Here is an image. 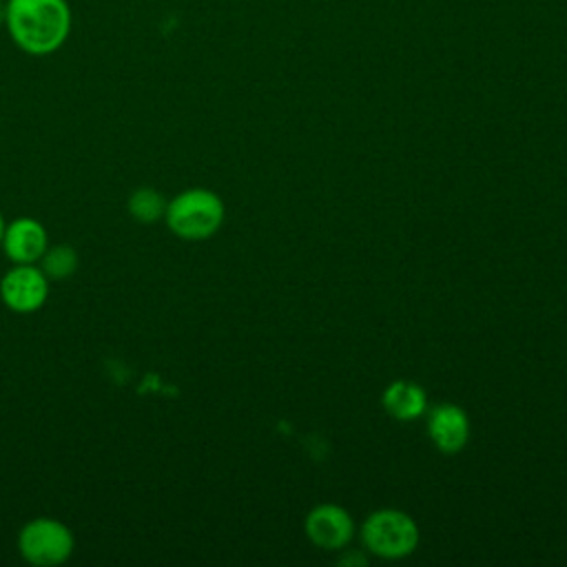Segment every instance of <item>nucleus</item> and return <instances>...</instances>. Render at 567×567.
Listing matches in <instances>:
<instances>
[{"label": "nucleus", "mask_w": 567, "mask_h": 567, "mask_svg": "<svg viewBox=\"0 0 567 567\" xmlns=\"http://www.w3.org/2000/svg\"><path fill=\"white\" fill-rule=\"evenodd\" d=\"M4 24L20 51L42 58L69 40L73 13L66 0H7Z\"/></svg>", "instance_id": "nucleus-1"}, {"label": "nucleus", "mask_w": 567, "mask_h": 567, "mask_svg": "<svg viewBox=\"0 0 567 567\" xmlns=\"http://www.w3.org/2000/svg\"><path fill=\"white\" fill-rule=\"evenodd\" d=\"M164 219L171 233L182 239H208L224 221V202L208 188H188L166 202Z\"/></svg>", "instance_id": "nucleus-2"}, {"label": "nucleus", "mask_w": 567, "mask_h": 567, "mask_svg": "<svg viewBox=\"0 0 567 567\" xmlns=\"http://www.w3.org/2000/svg\"><path fill=\"white\" fill-rule=\"evenodd\" d=\"M361 540L374 556L405 558L419 545V527L401 509H377L363 520Z\"/></svg>", "instance_id": "nucleus-3"}, {"label": "nucleus", "mask_w": 567, "mask_h": 567, "mask_svg": "<svg viewBox=\"0 0 567 567\" xmlns=\"http://www.w3.org/2000/svg\"><path fill=\"white\" fill-rule=\"evenodd\" d=\"M73 532L62 520L49 516L29 520L18 534L20 556L35 567L62 565L73 554Z\"/></svg>", "instance_id": "nucleus-4"}, {"label": "nucleus", "mask_w": 567, "mask_h": 567, "mask_svg": "<svg viewBox=\"0 0 567 567\" xmlns=\"http://www.w3.org/2000/svg\"><path fill=\"white\" fill-rule=\"evenodd\" d=\"M49 297V277L33 264H16L0 279L2 303L20 315L35 312Z\"/></svg>", "instance_id": "nucleus-5"}, {"label": "nucleus", "mask_w": 567, "mask_h": 567, "mask_svg": "<svg viewBox=\"0 0 567 567\" xmlns=\"http://www.w3.org/2000/svg\"><path fill=\"white\" fill-rule=\"evenodd\" d=\"M306 536L321 549H341L350 543L354 525L350 514L332 503L317 505L308 512L303 523Z\"/></svg>", "instance_id": "nucleus-6"}, {"label": "nucleus", "mask_w": 567, "mask_h": 567, "mask_svg": "<svg viewBox=\"0 0 567 567\" xmlns=\"http://www.w3.org/2000/svg\"><path fill=\"white\" fill-rule=\"evenodd\" d=\"M49 237L44 226L33 217H18L4 228L2 248L13 264H35L44 255Z\"/></svg>", "instance_id": "nucleus-7"}, {"label": "nucleus", "mask_w": 567, "mask_h": 567, "mask_svg": "<svg viewBox=\"0 0 567 567\" xmlns=\"http://www.w3.org/2000/svg\"><path fill=\"white\" fill-rule=\"evenodd\" d=\"M427 434L436 450L456 454L470 439V419L458 405L441 403L427 416Z\"/></svg>", "instance_id": "nucleus-8"}, {"label": "nucleus", "mask_w": 567, "mask_h": 567, "mask_svg": "<svg viewBox=\"0 0 567 567\" xmlns=\"http://www.w3.org/2000/svg\"><path fill=\"white\" fill-rule=\"evenodd\" d=\"M385 412L396 421H412L425 412L427 396L421 385L412 381H392L381 396Z\"/></svg>", "instance_id": "nucleus-9"}, {"label": "nucleus", "mask_w": 567, "mask_h": 567, "mask_svg": "<svg viewBox=\"0 0 567 567\" xmlns=\"http://www.w3.org/2000/svg\"><path fill=\"white\" fill-rule=\"evenodd\" d=\"M126 206H128L131 217L142 224H153V221L162 219L166 213V202H164L162 193H157L155 188H148V186L133 190Z\"/></svg>", "instance_id": "nucleus-10"}, {"label": "nucleus", "mask_w": 567, "mask_h": 567, "mask_svg": "<svg viewBox=\"0 0 567 567\" xmlns=\"http://www.w3.org/2000/svg\"><path fill=\"white\" fill-rule=\"evenodd\" d=\"M40 268L49 279H66L78 270V252L66 244L47 246L40 257Z\"/></svg>", "instance_id": "nucleus-11"}, {"label": "nucleus", "mask_w": 567, "mask_h": 567, "mask_svg": "<svg viewBox=\"0 0 567 567\" xmlns=\"http://www.w3.org/2000/svg\"><path fill=\"white\" fill-rule=\"evenodd\" d=\"M4 228H7V224H4V219H2V215H0V246H2V237H4Z\"/></svg>", "instance_id": "nucleus-12"}]
</instances>
